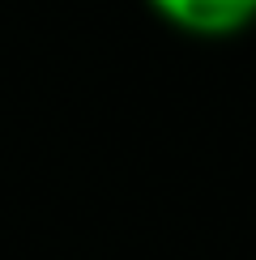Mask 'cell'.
<instances>
[{
	"instance_id": "cell-1",
	"label": "cell",
	"mask_w": 256,
	"mask_h": 260,
	"mask_svg": "<svg viewBox=\"0 0 256 260\" xmlns=\"http://www.w3.org/2000/svg\"><path fill=\"white\" fill-rule=\"evenodd\" d=\"M167 17L179 26L201 30V35H222V30L243 26L256 13V0H154Z\"/></svg>"
}]
</instances>
